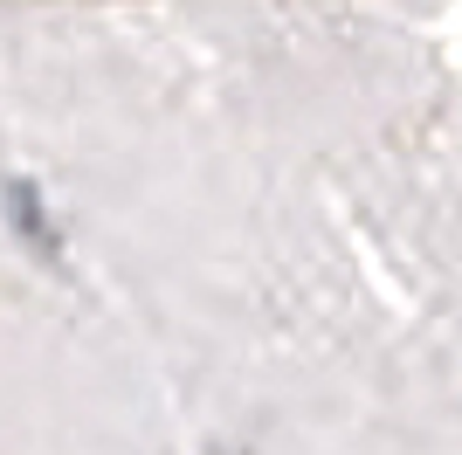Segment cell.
<instances>
[{
	"instance_id": "cell-1",
	"label": "cell",
	"mask_w": 462,
	"mask_h": 455,
	"mask_svg": "<svg viewBox=\"0 0 462 455\" xmlns=\"http://www.w3.org/2000/svg\"><path fill=\"white\" fill-rule=\"evenodd\" d=\"M462 0H0L21 193L180 455H462V331L359 125Z\"/></svg>"
},
{
	"instance_id": "cell-2",
	"label": "cell",
	"mask_w": 462,
	"mask_h": 455,
	"mask_svg": "<svg viewBox=\"0 0 462 455\" xmlns=\"http://www.w3.org/2000/svg\"><path fill=\"white\" fill-rule=\"evenodd\" d=\"M359 187L407 276L462 331V28L428 35L366 111Z\"/></svg>"
}]
</instances>
